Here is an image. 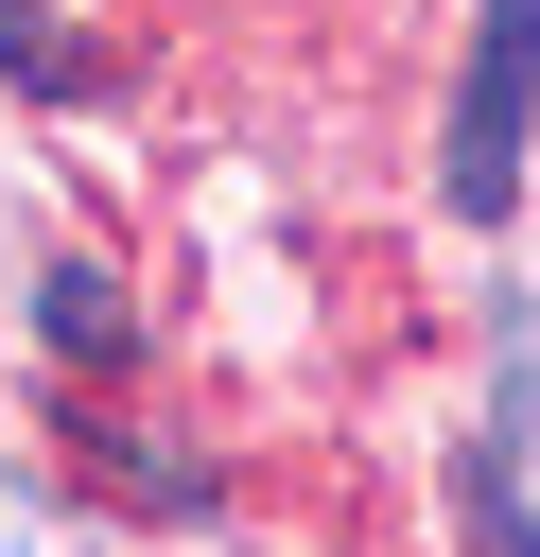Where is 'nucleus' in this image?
Here are the masks:
<instances>
[{
	"label": "nucleus",
	"mask_w": 540,
	"mask_h": 557,
	"mask_svg": "<svg viewBox=\"0 0 540 557\" xmlns=\"http://www.w3.org/2000/svg\"><path fill=\"white\" fill-rule=\"evenodd\" d=\"M523 87H540V0H470V52H453V157H435V191H453L470 226H505V191H523Z\"/></svg>",
	"instance_id": "1"
},
{
	"label": "nucleus",
	"mask_w": 540,
	"mask_h": 557,
	"mask_svg": "<svg viewBox=\"0 0 540 557\" xmlns=\"http://www.w3.org/2000/svg\"><path fill=\"white\" fill-rule=\"evenodd\" d=\"M0 70H17V87H52V104H87V87H105V52H87V35H52V0H0Z\"/></svg>",
	"instance_id": "2"
},
{
	"label": "nucleus",
	"mask_w": 540,
	"mask_h": 557,
	"mask_svg": "<svg viewBox=\"0 0 540 557\" xmlns=\"http://www.w3.org/2000/svg\"><path fill=\"white\" fill-rule=\"evenodd\" d=\"M35 313H52V348H70V366H122V348H139V313H122L87 261H52V296H35Z\"/></svg>",
	"instance_id": "3"
},
{
	"label": "nucleus",
	"mask_w": 540,
	"mask_h": 557,
	"mask_svg": "<svg viewBox=\"0 0 540 557\" xmlns=\"http://www.w3.org/2000/svg\"><path fill=\"white\" fill-rule=\"evenodd\" d=\"M0 557H87V540H70V522H52V505H35L17 470H0Z\"/></svg>",
	"instance_id": "4"
}]
</instances>
